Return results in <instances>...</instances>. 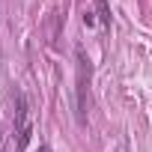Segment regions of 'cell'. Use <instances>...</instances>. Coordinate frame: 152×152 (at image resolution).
Wrapping results in <instances>:
<instances>
[{"label":"cell","instance_id":"cell-1","mask_svg":"<svg viewBox=\"0 0 152 152\" xmlns=\"http://www.w3.org/2000/svg\"><path fill=\"white\" fill-rule=\"evenodd\" d=\"M78 81H75V104H78V122H84V110H87V87H90V60L84 54V48L78 45Z\"/></svg>","mask_w":152,"mask_h":152},{"label":"cell","instance_id":"cell-2","mask_svg":"<svg viewBox=\"0 0 152 152\" xmlns=\"http://www.w3.org/2000/svg\"><path fill=\"white\" fill-rule=\"evenodd\" d=\"M18 152H24L33 140V122H30V107H27V99L18 96Z\"/></svg>","mask_w":152,"mask_h":152},{"label":"cell","instance_id":"cell-3","mask_svg":"<svg viewBox=\"0 0 152 152\" xmlns=\"http://www.w3.org/2000/svg\"><path fill=\"white\" fill-rule=\"evenodd\" d=\"M96 3V18L102 27H110V9H107V0H93Z\"/></svg>","mask_w":152,"mask_h":152},{"label":"cell","instance_id":"cell-4","mask_svg":"<svg viewBox=\"0 0 152 152\" xmlns=\"http://www.w3.org/2000/svg\"><path fill=\"white\" fill-rule=\"evenodd\" d=\"M60 21H63V15H60V12H54V15H51V21H48V42H51V45H57V33H60Z\"/></svg>","mask_w":152,"mask_h":152},{"label":"cell","instance_id":"cell-5","mask_svg":"<svg viewBox=\"0 0 152 152\" xmlns=\"http://www.w3.org/2000/svg\"><path fill=\"white\" fill-rule=\"evenodd\" d=\"M84 24L93 27V24H96V15H93V12H84Z\"/></svg>","mask_w":152,"mask_h":152},{"label":"cell","instance_id":"cell-6","mask_svg":"<svg viewBox=\"0 0 152 152\" xmlns=\"http://www.w3.org/2000/svg\"><path fill=\"white\" fill-rule=\"evenodd\" d=\"M39 152H51V149H48V146H39Z\"/></svg>","mask_w":152,"mask_h":152}]
</instances>
